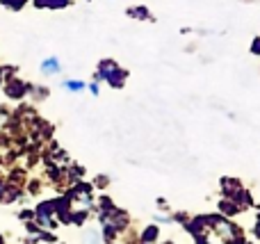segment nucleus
<instances>
[{"mask_svg": "<svg viewBox=\"0 0 260 244\" xmlns=\"http://www.w3.org/2000/svg\"><path fill=\"white\" fill-rule=\"evenodd\" d=\"M240 190H242V183L238 178H221V192H224V196L233 199Z\"/></svg>", "mask_w": 260, "mask_h": 244, "instance_id": "423d86ee", "label": "nucleus"}, {"mask_svg": "<svg viewBox=\"0 0 260 244\" xmlns=\"http://www.w3.org/2000/svg\"><path fill=\"white\" fill-rule=\"evenodd\" d=\"M30 94L32 96H37V98H46V96H48V89H46V87H39V85H30Z\"/></svg>", "mask_w": 260, "mask_h": 244, "instance_id": "ddd939ff", "label": "nucleus"}, {"mask_svg": "<svg viewBox=\"0 0 260 244\" xmlns=\"http://www.w3.org/2000/svg\"><path fill=\"white\" fill-rule=\"evenodd\" d=\"M253 233H256V237L260 240V215L256 217V226H253Z\"/></svg>", "mask_w": 260, "mask_h": 244, "instance_id": "6ab92c4d", "label": "nucleus"}, {"mask_svg": "<svg viewBox=\"0 0 260 244\" xmlns=\"http://www.w3.org/2000/svg\"><path fill=\"white\" fill-rule=\"evenodd\" d=\"M21 219H23V222H30V219H35V210H23Z\"/></svg>", "mask_w": 260, "mask_h": 244, "instance_id": "dca6fc26", "label": "nucleus"}, {"mask_svg": "<svg viewBox=\"0 0 260 244\" xmlns=\"http://www.w3.org/2000/svg\"><path fill=\"white\" fill-rule=\"evenodd\" d=\"M30 85L32 82H25V80H21V78L12 76V78L5 80L3 91H5V96H7L9 100H23L25 96H30Z\"/></svg>", "mask_w": 260, "mask_h": 244, "instance_id": "f03ea898", "label": "nucleus"}, {"mask_svg": "<svg viewBox=\"0 0 260 244\" xmlns=\"http://www.w3.org/2000/svg\"><path fill=\"white\" fill-rule=\"evenodd\" d=\"M242 244H253V242H247V240H244V242H242Z\"/></svg>", "mask_w": 260, "mask_h": 244, "instance_id": "412c9836", "label": "nucleus"}, {"mask_svg": "<svg viewBox=\"0 0 260 244\" xmlns=\"http://www.w3.org/2000/svg\"><path fill=\"white\" fill-rule=\"evenodd\" d=\"M39 68L44 76H57V73H62V64H59L57 57H46Z\"/></svg>", "mask_w": 260, "mask_h": 244, "instance_id": "0eeeda50", "label": "nucleus"}, {"mask_svg": "<svg viewBox=\"0 0 260 244\" xmlns=\"http://www.w3.org/2000/svg\"><path fill=\"white\" fill-rule=\"evenodd\" d=\"M94 80L96 82H108L112 89H123L128 80V71L123 66H119L114 59H101L99 66H96L94 73Z\"/></svg>", "mask_w": 260, "mask_h": 244, "instance_id": "f257e3e1", "label": "nucleus"}, {"mask_svg": "<svg viewBox=\"0 0 260 244\" xmlns=\"http://www.w3.org/2000/svg\"><path fill=\"white\" fill-rule=\"evenodd\" d=\"M251 53H253V55H260V37H256V39H253V44H251Z\"/></svg>", "mask_w": 260, "mask_h": 244, "instance_id": "f3484780", "label": "nucleus"}, {"mask_svg": "<svg viewBox=\"0 0 260 244\" xmlns=\"http://www.w3.org/2000/svg\"><path fill=\"white\" fill-rule=\"evenodd\" d=\"M157 208H160V210H169V205H167V199H162V196H160V199H157Z\"/></svg>", "mask_w": 260, "mask_h": 244, "instance_id": "a211bd4d", "label": "nucleus"}, {"mask_svg": "<svg viewBox=\"0 0 260 244\" xmlns=\"http://www.w3.org/2000/svg\"><path fill=\"white\" fill-rule=\"evenodd\" d=\"M37 9H67L73 5V0H30Z\"/></svg>", "mask_w": 260, "mask_h": 244, "instance_id": "7ed1b4c3", "label": "nucleus"}, {"mask_svg": "<svg viewBox=\"0 0 260 244\" xmlns=\"http://www.w3.org/2000/svg\"><path fill=\"white\" fill-rule=\"evenodd\" d=\"M62 89L71 91V94H80V91L87 89V82H82V80H64L62 82Z\"/></svg>", "mask_w": 260, "mask_h": 244, "instance_id": "1a4fd4ad", "label": "nucleus"}, {"mask_svg": "<svg viewBox=\"0 0 260 244\" xmlns=\"http://www.w3.org/2000/svg\"><path fill=\"white\" fill-rule=\"evenodd\" d=\"M128 16L130 18H137V21H153V14L148 12V7L144 5H135V7H128Z\"/></svg>", "mask_w": 260, "mask_h": 244, "instance_id": "6e6552de", "label": "nucleus"}, {"mask_svg": "<svg viewBox=\"0 0 260 244\" xmlns=\"http://www.w3.org/2000/svg\"><path fill=\"white\" fill-rule=\"evenodd\" d=\"M87 89H89L94 96H99V94H101V87H99V82H96V80H91L89 85H87Z\"/></svg>", "mask_w": 260, "mask_h": 244, "instance_id": "4468645a", "label": "nucleus"}, {"mask_svg": "<svg viewBox=\"0 0 260 244\" xmlns=\"http://www.w3.org/2000/svg\"><path fill=\"white\" fill-rule=\"evenodd\" d=\"M12 76H16V68H14V66H0V87H3L5 80H7V78H12Z\"/></svg>", "mask_w": 260, "mask_h": 244, "instance_id": "f8f14e48", "label": "nucleus"}, {"mask_svg": "<svg viewBox=\"0 0 260 244\" xmlns=\"http://www.w3.org/2000/svg\"><path fill=\"white\" fill-rule=\"evenodd\" d=\"M0 244H5V240H3V235H0Z\"/></svg>", "mask_w": 260, "mask_h": 244, "instance_id": "aec40b11", "label": "nucleus"}, {"mask_svg": "<svg viewBox=\"0 0 260 244\" xmlns=\"http://www.w3.org/2000/svg\"><path fill=\"white\" fill-rule=\"evenodd\" d=\"M82 244H105L103 233L96 231V228H91V231L85 233V237H82Z\"/></svg>", "mask_w": 260, "mask_h": 244, "instance_id": "9d476101", "label": "nucleus"}, {"mask_svg": "<svg viewBox=\"0 0 260 244\" xmlns=\"http://www.w3.org/2000/svg\"><path fill=\"white\" fill-rule=\"evenodd\" d=\"M157 237H160V226L157 224H148L142 231V235H139V244H157Z\"/></svg>", "mask_w": 260, "mask_h": 244, "instance_id": "20e7f679", "label": "nucleus"}, {"mask_svg": "<svg viewBox=\"0 0 260 244\" xmlns=\"http://www.w3.org/2000/svg\"><path fill=\"white\" fill-rule=\"evenodd\" d=\"M27 3H30V0H0V5H3L5 9H9V12H21Z\"/></svg>", "mask_w": 260, "mask_h": 244, "instance_id": "9b49d317", "label": "nucleus"}, {"mask_svg": "<svg viewBox=\"0 0 260 244\" xmlns=\"http://www.w3.org/2000/svg\"><path fill=\"white\" fill-rule=\"evenodd\" d=\"M174 219H171V215H157L155 217V224H171Z\"/></svg>", "mask_w": 260, "mask_h": 244, "instance_id": "2eb2a0df", "label": "nucleus"}, {"mask_svg": "<svg viewBox=\"0 0 260 244\" xmlns=\"http://www.w3.org/2000/svg\"><path fill=\"white\" fill-rule=\"evenodd\" d=\"M219 213L224 215V217H235V215L242 213V208H240L238 203H235L233 199H229V196H224V199L219 201Z\"/></svg>", "mask_w": 260, "mask_h": 244, "instance_id": "39448f33", "label": "nucleus"}]
</instances>
